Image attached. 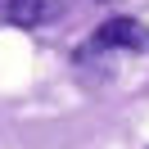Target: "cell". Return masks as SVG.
Here are the masks:
<instances>
[{
	"label": "cell",
	"mask_w": 149,
	"mask_h": 149,
	"mask_svg": "<svg viewBox=\"0 0 149 149\" xmlns=\"http://www.w3.org/2000/svg\"><path fill=\"white\" fill-rule=\"evenodd\" d=\"M91 45H95V50H140V54H149V27L118 14V18H109V23L95 27Z\"/></svg>",
	"instance_id": "obj_1"
},
{
	"label": "cell",
	"mask_w": 149,
	"mask_h": 149,
	"mask_svg": "<svg viewBox=\"0 0 149 149\" xmlns=\"http://www.w3.org/2000/svg\"><path fill=\"white\" fill-rule=\"evenodd\" d=\"M59 14V0H0V23L9 27H41Z\"/></svg>",
	"instance_id": "obj_2"
}]
</instances>
